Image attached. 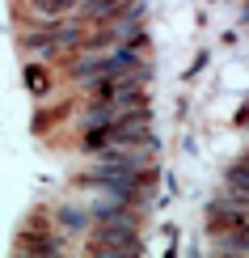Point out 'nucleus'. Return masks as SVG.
<instances>
[{"label": "nucleus", "instance_id": "6", "mask_svg": "<svg viewBox=\"0 0 249 258\" xmlns=\"http://www.w3.org/2000/svg\"><path fill=\"white\" fill-rule=\"evenodd\" d=\"M211 241H215V250H224V254H249V220L211 233Z\"/></svg>", "mask_w": 249, "mask_h": 258}, {"label": "nucleus", "instance_id": "7", "mask_svg": "<svg viewBox=\"0 0 249 258\" xmlns=\"http://www.w3.org/2000/svg\"><path fill=\"white\" fill-rule=\"evenodd\" d=\"M26 85H30L34 98H51L55 93V72L42 68V63H26Z\"/></svg>", "mask_w": 249, "mask_h": 258}, {"label": "nucleus", "instance_id": "8", "mask_svg": "<svg viewBox=\"0 0 249 258\" xmlns=\"http://www.w3.org/2000/svg\"><path fill=\"white\" fill-rule=\"evenodd\" d=\"M224 182H228V186H241V190H249V153H245L241 161H236V165H228Z\"/></svg>", "mask_w": 249, "mask_h": 258}, {"label": "nucleus", "instance_id": "2", "mask_svg": "<svg viewBox=\"0 0 249 258\" xmlns=\"http://www.w3.org/2000/svg\"><path fill=\"white\" fill-rule=\"evenodd\" d=\"M55 229L63 233V237H85V233L93 229V216L85 203H59L55 208Z\"/></svg>", "mask_w": 249, "mask_h": 258}, {"label": "nucleus", "instance_id": "4", "mask_svg": "<svg viewBox=\"0 0 249 258\" xmlns=\"http://www.w3.org/2000/svg\"><path fill=\"white\" fill-rule=\"evenodd\" d=\"M17 250H21V254H59V250H63V237H51L47 224H42V233H34V229L21 233V237H17Z\"/></svg>", "mask_w": 249, "mask_h": 258}, {"label": "nucleus", "instance_id": "1", "mask_svg": "<svg viewBox=\"0 0 249 258\" xmlns=\"http://www.w3.org/2000/svg\"><path fill=\"white\" fill-rule=\"evenodd\" d=\"M85 245L93 254H135L144 237H139V224H102L93 220V229L85 233Z\"/></svg>", "mask_w": 249, "mask_h": 258}, {"label": "nucleus", "instance_id": "5", "mask_svg": "<svg viewBox=\"0 0 249 258\" xmlns=\"http://www.w3.org/2000/svg\"><path fill=\"white\" fill-rule=\"evenodd\" d=\"M76 5H80V0H26V9L34 13V17H30L34 26H38V21H59V17L76 13Z\"/></svg>", "mask_w": 249, "mask_h": 258}, {"label": "nucleus", "instance_id": "3", "mask_svg": "<svg viewBox=\"0 0 249 258\" xmlns=\"http://www.w3.org/2000/svg\"><path fill=\"white\" fill-rule=\"evenodd\" d=\"M127 5H131V0H80L76 5V21L80 26H106V21H114Z\"/></svg>", "mask_w": 249, "mask_h": 258}]
</instances>
